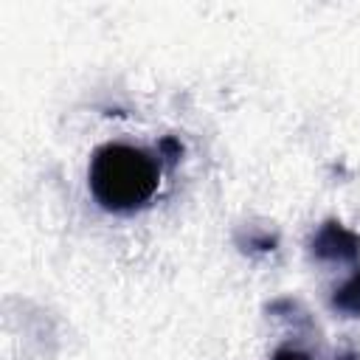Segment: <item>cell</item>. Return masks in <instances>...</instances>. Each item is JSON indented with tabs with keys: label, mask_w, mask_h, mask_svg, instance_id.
<instances>
[{
	"label": "cell",
	"mask_w": 360,
	"mask_h": 360,
	"mask_svg": "<svg viewBox=\"0 0 360 360\" xmlns=\"http://www.w3.org/2000/svg\"><path fill=\"white\" fill-rule=\"evenodd\" d=\"M90 191L107 211H135L152 200L160 183V166L143 149L104 143L90 158Z\"/></svg>",
	"instance_id": "cell-1"
},
{
	"label": "cell",
	"mask_w": 360,
	"mask_h": 360,
	"mask_svg": "<svg viewBox=\"0 0 360 360\" xmlns=\"http://www.w3.org/2000/svg\"><path fill=\"white\" fill-rule=\"evenodd\" d=\"M332 307L343 315H360V273H354L343 287L335 290Z\"/></svg>",
	"instance_id": "cell-3"
},
{
	"label": "cell",
	"mask_w": 360,
	"mask_h": 360,
	"mask_svg": "<svg viewBox=\"0 0 360 360\" xmlns=\"http://www.w3.org/2000/svg\"><path fill=\"white\" fill-rule=\"evenodd\" d=\"M273 360H309V354L295 352V349H278V352L273 354Z\"/></svg>",
	"instance_id": "cell-4"
},
{
	"label": "cell",
	"mask_w": 360,
	"mask_h": 360,
	"mask_svg": "<svg viewBox=\"0 0 360 360\" xmlns=\"http://www.w3.org/2000/svg\"><path fill=\"white\" fill-rule=\"evenodd\" d=\"M312 253L318 259H332V262H357L360 259V236L346 231L340 222H326L312 236Z\"/></svg>",
	"instance_id": "cell-2"
}]
</instances>
